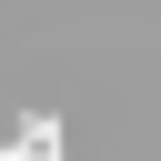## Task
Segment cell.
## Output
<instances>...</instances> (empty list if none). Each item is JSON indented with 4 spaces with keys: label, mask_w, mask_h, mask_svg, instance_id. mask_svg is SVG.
<instances>
[{
    "label": "cell",
    "mask_w": 161,
    "mask_h": 161,
    "mask_svg": "<svg viewBox=\"0 0 161 161\" xmlns=\"http://www.w3.org/2000/svg\"><path fill=\"white\" fill-rule=\"evenodd\" d=\"M0 161H60V121H50V111H20V131H10Z\"/></svg>",
    "instance_id": "1"
}]
</instances>
